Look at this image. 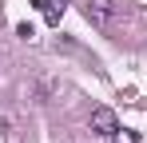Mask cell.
<instances>
[{
  "label": "cell",
  "instance_id": "cell-6",
  "mask_svg": "<svg viewBox=\"0 0 147 143\" xmlns=\"http://www.w3.org/2000/svg\"><path fill=\"white\" fill-rule=\"evenodd\" d=\"M52 4H56V0H32V8H36V12H48Z\"/></svg>",
  "mask_w": 147,
  "mask_h": 143
},
{
  "label": "cell",
  "instance_id": "cell-2",
  "mask_svg": "<svg viewBox=\"0 0 147 143\" xmlns=\"http://www.w3.org/2000/svg\"><path fill=\"white\" fill-rule=\"evenodd\" d=\"M88 127H92V135L111 139V135L119 131V119H115V111H111V107H96V111H92V119H88Z\"/></svg>",
  "mask_w": 147,
  "mask_h": 143
},
{
  "label": "cell",
  "instance_id": "cell-3",
  "mask_svg": "<svg viewBox=\"0 0 147 143\" xmlns=\"http://www.w3.org/2000/svg\"><path fill=\"white\" fill-rule=\"evenodd\" d=\"M44 20H48L52 28H60V20H64V0H56V4H52L48 12H44Z\"/></svg>",
  "mask_w": 147,
  "mask_h": 143
},
{
  "label": "cell",
  "instance_id": "cell-5",
  "mask_svg": "<svg viewBox=\"0 0 147 143\" xmlns=\"http://www.w3.org/2000/svg\"><path fill=\"white\" fill-rule=\"evenodd\" d=\"M16 36H20V40H32V36H36V28H32V24H16Z\"/></svg>",
  "mask_w": 147,
  "mask_h": 143
},
{
  "label": "cell",
  "instance_id": "cell-4",
  "mask_svg": "<svg viewBox=\"0 0 147 143\" xmlns=\"http://www.w3.org/2000/svg\"><path fill=\"white\" fill-rule=\"evenodd\" d=\"M111 139H115V143H139V131H127V127H119Z\"/></svg>",
  "mask_w": 147,
  "mask_h": 143
},
{
  "label": "cell",
  "instance_id": "cell-1",
  "mask_svg": "<svg viewBox=\"0 0 147 143\" xmlns=\"http://www.w3.org/2000/svg\"><path fill=\"white\" fill-rule=\"evenodd\" d=\"M84 16L99 28H111V24L123 16V4L119 0H84Z\"/></svg>",
  "mask_w": 147,
  "mask_h": 143
}]
</instances>
